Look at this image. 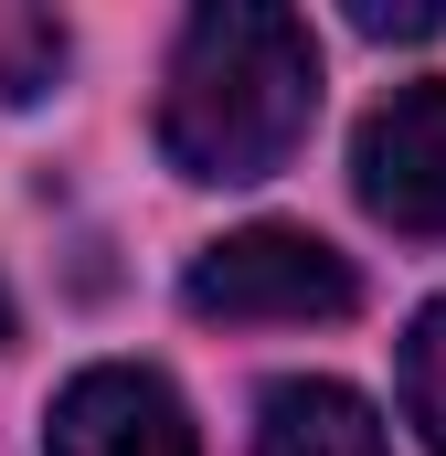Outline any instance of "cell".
Here are the masks:
<instances>
[{
    "mask_svg": "<svg viewBox=\"0 0 446 456\" xmlns=\"http://www.w3.org/2000/svg\"><path fill=\"white\" fill-rule=\"evenodd\" d=\"M319 117V43L298 11L266 0H213L192 11L160 96V149L181 181H266L298 159Z\"/></svg>",
    "mask_w": 446,
    "mask_h": 456,
    "instance_id": "obj_1",
    "label": "cell"
},
{
    "mask_svg": "<svg viewBox=\"0 0 446 456\" xmlns=\"http://www.w3.org/2000/svg\"><path fill=\"white\" fill-rule=\"evenodd\" d=\"M181 308L192 319H223V330H309V319H351L361 308V276H351V255H330L319 233L255 224V233H223V244L192 255Z\"/></svg>",
    "mask_w": 446,
    "mask_h": 456,
    "instance_id": "obj_2",
    "label": "cell"
},
{
    "mask_svg": "<svg viewBox=\"0 0 446 456\" xmlns=\"http://www.w3.org/2000/svg\"><path fill=\"white\" fill-rule=\"evenodd\" d=\"M351 191H361L372 224L415 233V244L446 233V86H404V96H383V107L361 117Z\"/></svg>",
    "mask_w": 446,
    "mask_h": 456,
    "instance_id": "obj_3",
    "label": "cell"
},
{
    "mask_svg": "<svg viewBox=\"0 0 446 456\" xmlns=\"http://www.w3.org/2000/svg\"><path fill=\"white\" fill-rule=\"evenodd\" d=\"M43 456H202L192 446V414L160 371L138 361H96L54 393V425H43Z\"/></svg>",
    "mask_w": 446,
    "mask_h": 456,
    "instance_id": "obj_4",
    "label": "cell"
},
{
    "mask_svg": "<svg viewBox=\"0 0 446 456\" xmlns=\"http://www.w3.org/2000/svg\"><path fill=\"white\" fill-rule=\"evenodd\" d=\"M255 456H383V425L340 382H277L266 425H255Z\"/></svg>",
    "mask_w": 446,
    "mask_h": 456,
    "instance_id": "obj_5",
    "label": "cell"
},
{
    "mask_svg": "<svg viewBox=\"0 0 446 456\" xmlns=\"http://www.w3.org/2000/svg\"><path fill=\"white\" fill-rule=\"evenodd\" d=\"M404 414L425 425V446L446 456V297L404 330Z\"/></svg>",
    "mask_w": 446,
    "mask_h": 456,
    "instance_id": "obj_6",
    "label": "cell"
},
{
    "mask_svg": "<svg viewBox=\"0 0 446 456\" xmlns=\"http://www.w3.org/2000/svg\"><path fill=\"white\" fill-rule=\"evenodd\" d=\"M351 21H361L372 43H393V32H446V0H404V11H393V0H361Z\"/></svg>",
    "mask_w": 446,
    "mask_h": 456,
    "instance_id": "obj_7",
    "label": "cell"
},
{
    "mask_svg": "<svg viewBox=\"0 0 446 456\" xmlns=\"http://www.w3.org/2000/svg\"><path fill=\"white\" fill-rule=\"evenodd\" d=\"M0 340H11V297H0Z\"/></svg>",
    "mask_w": 446,
    "mask_h": 456,
    "instance_id": "obj_8",
    "label": "cell"
}]
</instances>
